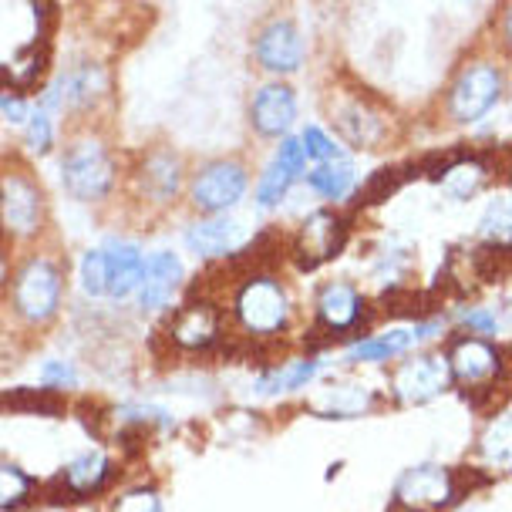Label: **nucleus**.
Segmentation results:
<instances>
[{"label": "nucleus", "instance_id": "obj_1", "mask_svg": "<svg viewBox=\"0 0 512 512\" xmlns=\"http://www.w3.org/2000/svg\"><path fill=\"white\" fill-rule=\"evenodd\" d=\"M230 314L236 331L253 341H277L294 324V300L273 273H250L233 287Z\"/></svg>", "mask_w": 512, "mask_h": 512}, {"label": "nucleus", "instance_id": "obj_2", "mask_svg": "<svg viewBox=\"0 0 512 512\" xmlns=\"http://www.w3.org/2000/svg\"><path fill=\"white\" fill-rule=\"evenodd\" d=\"M502 98H506V68L496 58H472L448 81L442 112L448 125H479L496 112Z\"/></svg>", "mask_w": 512, "mask_h": 512}, {"label": "nucleus", "instance_id": "obj_3", "mask_svg": "<svg viewBox=\"0 0 512 512\" xmlns=\"http://www.w3.org/2000/svg\"><path fill=\"white\" fill-rule=\"evenodd\" d=\"M327 105V122L331 132L341 139L347 149L374 152L391 139V118L381 105H374L364 91L354 85H334L324 98Z\"/></svg>", "mask_w": 512, "mask_h": 512}, {"label": "nucleus", "instance_id": "obj_4", "mask_svg": "<svg viewBox=\"0 0 512 512\" xmlns=\"http://www.w3.org/2000/svg\"><path fill=\"white\" fill-rule=\"evenodd\" d=\"M118 162L102 135H75L61 152V182L81 203H98L115 189Z\"/></svg>", "mask_w": 512, "mask_h": 512}, {"label": "nucleus", "instance_id": "obj_5", "mask_svg": "<svg viewBox=\"0 0 512 512\" xmlns=\"http://www.w3.org/2000/svg\"><path fill=\"white\" fill-rule=\"evenodd\" d=\"M64 304V273L51 256H27L14 270L11 307L27 327H44Z\"/></svg>", "mask_w": 512, "mask_h": 512}, {"label": "nucleus", "instance_id": "obj_6", "mask_svg": "<svg viewBox=\"0 0 512 512\" xmlns=\"http://www.w3.org/2000/svg\"><path fill=\"white\" fill-rule=\"evenodd\" d=\"M445 361H448V374H452V384L469 398H489L492 388H499L502 378H506V354L489 337L479 334L455 337Z\"/></svg>", "mask_w": 512, "mask_h": 512}, {"label": "nucleus", "instance_id": "obj_7", "mask_svg": "<svg viewBox=\"0 0 512 512\" xmlns=\"http://www.w3.org/2000/svg\"><path fill=\"white\" fill-rule=\"evenodd\" d=\"M44 192L38 179L21 166L0 172V236L11 243L34 240L44 230Z\"/></svg>", "mask_w": 512, "mask_h": 512}, {"label": "nucleus", "instance_id": "obj_8", "mask_svg": "<svg viewBox=\"0 0 512 512\" xmlns=\"http://www.w3.org/2000/svg\"><path fill=\"white\" fill-rule=\"evenodd\" d=\"M189 203L203 216L230 213L250 192V169L243 159H209L189 176Z\"/></svg>", "mask_w": 512, "mask_h": 512}, {"label": "nucleus", "instance_id": "obj_9", "mask_svg": "<svg viewBox=\"0 0 512 512\" xmlns=\"http://www.w3.org/2000/svg\"><path fill=\"white\" fill-rule=\"evenodd\" d=\"M459 499V472L438 462H422L401 472L395 486V506L405 512H438Z\"/></svg>", "mask_w": 512, "mask_h": 512}, {"label": "nucleus", "instance_id": "obj_10", "mask_svg": "<svg viewBox=\"0 0 512 512\" xmlns=\"http://www.w3.org/2000/svg\"><path fill=\"white\" fill-rule=\"evenodd\" d=\"M253 61L273 78H290L304 68L307 44L300 27L290 17H270L253 38Z\"/></svg>", "mask_w": 512, "mask_h": 512}, {"label": "nucleus", "instance_id": "obj_11", "mask_svg": "<svg viewBox=\"0 0 512 512\" xmlns=\"http://www.w3.org/2000/svg\"><path fill=\"white\" fill-rule=\"evenodd\" d=\"M226 337V317L219 310L216 300L209 297H192L186 300L176 317L169 320V341L176 351L186 354H206L216 351Z\"/></svg>", "mask_w": 512, "mask_h": 512}, {"label": "nucleus", "instance_id": "obj_12", "mask_svg": "<svg viewBox=\"0 0 512 512\" xmlns=\"http://www.w3.org/2000/svg\"><path fill=\"white\" fill-rule=\"evenodd\" d=\"M347 243V219L334 206H320L304 216L294 236V260L297 267L317 270L331 263Z\"/></svg>", "mask_w": 512, "mask_h": 512}, {"label": "nucleus", "instance_id": "obj_13", "mask_svg": "<svg viewBox=\"0 0 512 512\" xmlns=\"http://www.w3.org/2000/svg\"><path fill=\"white\" fill-rule=\"evenodd\" d=\"M186 189V162L169 145H152L135 162V192L152 206L176 203Z\"/></svg>", "mask_w": 512, "mask_h": 512}, {"label": "nucleus", "instance_id": "obj_14", "mask_svg": "<svg viewBox=\"0 0 512 512\" xmlns=\"http://www.w3.org/2000/svg\"><path fill=\"white\" fill-rule=\"evenodd\" d=\"M448 381H452V374H448L445 354L425 351L398 364V371L391 374V395L401 408H422L442 395Z\"/></svg>", "mask_w": 512, "mask_h": 512}, {"label": "nucleus", "instance_id": "obj_15", "mask_svg": "<svg viewBox=\"0 0 512 512\" xmlns=\"http://www.w3.org/2000/svg\"><path fill=\"white\" fill-rule=\"evenodd\" d=\"M307 152L304 145H300V135H287V139L277 142V152L270 155L267 169L260 172V179H256L253 186V199L260 209H277L287 203L290 189L297 186V182H304L307 176Z\"/></svg>", "mask_w": 512, "mask_h": 512}, {"label": "nucleus", "instance_id": "obj_16", "mask_svg": "<svg viewBox=\"0 0 512 512\" xmlns=\"http://www.w3.org/2000/svg\"><path fill=\"white\" fill-rule=\"evenodd\" d=\"M108 91V75L102 64H91V61H81L75 68H68L64 75H58L44 88L38 108L44 112H61V108H71V112H88L95 108L98 102L105 98Z\"/></svg>", "mask_w": 512, "mask_h": 512}, {"label": "nucleus", "instance_id": "obj_17", "mask_svg": "<svg viewBox=\"0 0 512 512\" xmlns=\"http://www.w3.org/2000/svg\"><path fill=\"white\" fill-rule=\"evenodd\" d=\"M300 102H297V88L290 81H263L250 98V125L260 139L280 142L290 135V128L297 122Z\"/></svg>", "mask_w": 512, "mask_h": 512}, {"label": "nucleus", "instance_id": "obj_18", "mask_svg": "<svg viewBox=\"0 0 512 512\" xmlns=\"http://www.w3.org/2000/svg\"><path fill=\"white\" fill-rule=\"evenodd\" d=\"M317 324L320 331L344 337L354 334L368 320V297L351 280H327L317 287Z\"/></svg>", "mask_w": 512, "mask_h": 512}, {"label": "nucleus", "instance_id": "obj_19", "mask_svg": "<svg viewBox=\"0 0 512 512\" xmlns=\"http://www.w3.org/2000/svg\"><path fill=\"white\" fill-rule=\"evenodd\" d=\"M432 179L448 199L469 203L496 182V162L479 152H455L432 169Z\"/></svg>", "mask_w": 512, "mask_h": 512}, {"label": "nucleus", "instance_id": "obj_20", "mask_svg": "<svg viewBox=\"0 0 512 512\" xmlns=\"http://www.w3.org/2000/svg\"><path fill=\"white\" fill-rule=\"evenodd\" d=\"M186 283V267H182L179 253L172 250H155L145 256V273H142V287H139V307L145 314H155V310H166L176 294Z\"/></svg>", "mask_w": 512, "mask_h": 512}, {"label": "nucleus", "instance_id": "obj_21", "mask_svg": "<svg viewBox=\"0 0 512 512\" xmlns=\"http://www.w3.org/2000/svg\"><path fill=\"white\" fill-rule=\"evenodd\" d=\"M243 243H246L243 223L226 213L199 216L196 223L186 226V246L199 260H226V256H233Z\"/></svg>", "mask_w": 512, "mask_h": 512}, {"label": "nucleus", "instance_id": "obj_22", "mask_svg": "<svg viewBox=\"0 0 512 512\" xmlns=\"http://www.w3.org/2000/svg\"><path fill=\"white\" fill-rule=\"evenodd\" d=\"M112 475H115L112 455L91 448V452H81L64 465V469L58 472V479H54V489L68 499H91V496H98L108 482H112Z\"/></svg>", "mask_w": 512, "mask_h": 512}, {"label": "nucleus", "instance_id": "obj_23", "mask_svg": "<svg viewBox=\"0 0 512 512\" xmlns=\"http://www.w3.org/2000/svg\"><path fill=\"white\" fill-rule=\"evenodd\" d=\"M105 253V300H128L132 294H139L142 287V273H145V253L139 243H128V240H112L102 243Z\"/></svg>", "mask_w": 512, "mask_h": 512}, {"label": "nucleus", "instance_id": "obj_24", "mask_svg": "<svg viewBox=\"0 0 512 512\" xmlns=\"http://www.w3.org/2000/svg\"><path fill=\"white\" fill-rule=\"evenodd\" d=\"M378 405V395L358 381H334L310 398V411L320 418H361Z\"/></svg>", "mask_w": 512, "mask_h": 512}, {"label": "nucleus", "instance_id": "obj_25", "mask_svg": "<svg viewBox=\"0 0 512 512\" xmlns=\"http://www.w3.org/2000/svg\"><path fill=\"white\" fill-rule=\"evenodd\" d=\"M304 182L324 203H344V199H351L358 192V169H354V162L347 155H341V159L331 162H314L307 169Z\"/></svg>", "mask_w": 512, "mask_h": 512}, {"label": "nucleus", "instance_id": "obj_26", "mask_svg": "<svg viewBox=\"0 0 512 512\" xmlns=\"http://www.w3.org/2000/svg\"><path fill=\"white\" fill-rule=\"evenodd\" d=\"M411 347H418V334H415V324L411 327H395V331H384V334H374V337H364V341L347 347L344 358L351 364H384L391 358H401L408 354Z\"/></svg>", "mask_w": 512, "mask_h": 512}, {"label": "nucleus", "instance_id": "obj_27", "mask_svg": "<svg viewBox=\"0 0 512 512\" xmlns=\"http://www.w3.org/2000/svg\"><path fill=\"white\" fill-rule=\"evenodd\" d=\"M479 240L486 253L512 250V189H499L489 196L479 219Z\"/></svg>", "mask_w": 512, "mask_h": 512}, {"label": "nucleus", "instance_id": "obj_28", "mask_svg": "<svg viewBox=\"0 0 512 512\" xmlns=\"http://www.w3.org/2000/svg\"><path fill=\"white\" fill-rule=\"evenodd\" d=\"M479 459L489 469L512 472V408L489 418V425L479 435Z\"/></svg>", "mask_w": 512, "mask_h": 512}, {"label": "nucleus", "instance_id": "obj_29", "mask_svg": "<svg viewBox=\"0 0 512 512\" xmlns=\"http://www.w3.org/2000/svg\"><path fill=\"white\" fill-rule=\"evenodd\" d=\"M320 374V361L317 358H297V361H287L280 368H270L256 381V391L263 398H273V395H290V391H300L307 388Z\"/></svg>", "mask_w": 512, "mask_h": 512}, {"label": "nucleus", "instance_id": "obj_30", "mask_svg": "<svg viewBox=\"0 0 512 512\" xmlns=\"http://www.w3.org/2000/svg\"><path fill=\"white\" fill-rule=\"evenodd\" d=\"M38 496V479L17 462L0 459V512H17Z\"/></svg>", "mask_w": 512, "mask_h": 512}, {"label": "nucleus", "instance_id": "obj_31", "mask_svg": "<svg viewBox=\"0 0 512 512\" xmlns=\"http://www.w3.org/2000/svg\"><path fill=\"white\" fill-rule=\"evenodd\" d=\"M300 145H304L310 162H331L344 155V142L324 125H307L304 132H300Z\"/></svg>", "mask_w": 512, "mask_h": 512}, {"label": "nucleus", "instance_id": "obj_32", "mask_svg": "<svg viewBox=\"0 0 512 512\" xmlns=\"http://www.w3.org/2000/svg\"><path fill=\"white\" fill-rule=\"evenodd\" d=\"M78 280H81V290H85L88 297L105 300L108 280H105V253H102V246H95V250H88L85 256H81Z\"/></svg>", "mask_w": 512, "mask_h": 512}, {"label": "nucleus", "instance_id": "obj_33", "mask_svg": "<svg viewBox=\"0 0 512 512\" xmlns=\"http://www.w3.org/2000/svg\"><path fill=\"white\" fill-rule=\"evenodd\" d=\"M24 145H27V152H34V155L51 152V145H54V122L38 105H34L31 118L24 122Z\"/></svg>", "mask_w": 512, "mask_h": 512}, {"label": "nucleus", "instance_id": "obj_34", "mask_svg": "<svg viewBox=\"0 0 512 512\" xmlns=\"http://www.w3.org/2000/svg\"><path fill=\"white\" fill-rule=\"evenodd\" d=\"M112 512H166V499L152 486H132L112 502Z\"/></svg>", "mask_w": 512, "mask_h": 512}, {"label": "nucleus", "instance_id": "obj_35", "mask_svg": "<svg viewBox=\"0 0 512 512\" xmlns=\"http://www.w3.org/2000/svg\"><path fill=\"white\" fill-rule=\"evenodd\" d=\"M459 327L465 334H479V337H492L499 331V317L492 307H469L459 314Z\"/></svg>", "mask_w": 512, "mask_h": 512}, {"label": "nucleus", "instance_id": "obj_36", "mask_svg": "<svg viewBox=\"0 0 512 512\" xmlns=\"http://www.w3.org/2000/svg\"><path fill=\"white\" fill-rule=\"evenodd\" d=\"M31 112H34V105L27 102V98H21V95H0V115L7 118V122H14V125H24L27 118H31Z\"/></svg>", "mask_w": 512, "mask_h": 512}, {"label": "nucleus", "instance_id": "obj_37", "mask_svg": "<svg viewBox=\"0 0 512 512\" xmlns=\"http://www.w3.org/2000/svg\"><path fill=\"white\" fill-rule=\"evenodd\" d=\"M75 368L71 364H64V361H48L41 368V381L48 384V388H71L75 384Z\"/></svg>", "mask_w": 512, "mask_h": 512}, {"label": "nucleus", "instance_id": "obj_38", "mask_svg": "<svg viewBox=\"0 0 512 512\" xmlns=\"http://www.w3.org/2000/svg\"><path fill=\"white\" fill-rule=\"evenodd\" d=\"M499 41L502 48L512 54V0L502 4V14H499Z\"/></svg>", "mask_w": 512, "mask_h": 512}]
</instances>
